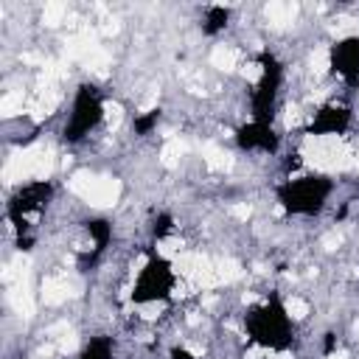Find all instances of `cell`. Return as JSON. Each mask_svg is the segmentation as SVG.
Returning <instances> with one entry per match:
<instances>
[{
	"instance_id": "obj_11",
	"label": "cell",
	"mask_w": 359,
	"mask_h": 359,
	"mask_svg": "<svg viewBox=\"0 0 359 359\" xmlns=\"http://www.w3.org/2000/svg\"><path fill=\"white\" fill-rule=\"evenodd\" d=\"M160 118H163V109H160V107H151V109L135 112V118H132V132H135L137 137H149V135L157 129Z\"/></svg>"
},
{
	"instance_id": "obj_8",
	"label": "cell",
	"mask_w": 359,
	"mask_h": 359,
	"mask_svg": "<svg viewBox=\"0 0 359 359\" xmlns=\"http://www.w3.org/2000/svg\"><path fill=\"white\" fill-rule=\"evenodd\" d=\"M353 123V109L339 104V101H328L323 107H317L306 123V135L311 137H339L351 129Z\"/></svg>"
},
{
	"instance_id": "obj_2",
	"label": "cell",
	"mask_w": 359,
	"mask_h": 359,
	"mask_svg": "<svg viewBox=\"0 0 359 359\" xmlns=\"http://www.w3.org/2000/svg\"><path fill=\"white\" fill-rule=\"evenodd\" d=\"M334 194V180L325 174H292L275 188L278 205L292 216H320Z\"/></svg>"
},
{
	"instance_id": "obj_6",
	"label": "cell",
	"mask_w": 359,
	"mask_h": 359,
	"mask_svg": "<svg viewBox=\"0 0 359 359\" xmlns=\"http://www.w3.org/2000/svg\"><path fill=\"white\" fill-rule=\"evenodd\" d=\"M233 140L238 146V151L244 154H278L280 151V132L275 123H261V121H244L236 126Z\"/></svg>"
},
{
	"instance_id": "obj_3",
	"label": "cell",
	"mask_w": 359,
	"mask_h": 359,
	"mask_svg": "<svg viewBox=\"0 0 359 359\" xmlns=\"http://www.w3.org/2000/svg\"><path fill=\"white\" fill-rule=\"evenodd\" d=\"M104 115H107V101H104L101 87L93 81L79 84L73 93V101H70V112L62 123V140L67 146L84 143L104 123Z\"/></svg>"
},
{
	"instance_id": "obj_7",
	"label": "cell",
	"mask_w": 359,
	"mask_h": 359,
	"mask_svg": "<svg viewBox=\"0 0 359 359\" xmlns=\"http://www.w3.org/2000/svg\"><path fill=\"white\" fill-rule=\"evenodd\" d=\"M328 67L345 87H359V34H345L328 45Z\"/></svg>"
},
{
	"instance_id": "obj_10",
	"label": "cell",
	"mask_w": 359,
	"mask_h": 359,
	"mask_svg": "<svg viewBox=\"0 0 359 359\" xmlns=\"http://www.w3.org/2000/svg\"><path fill=\"white\" fill-rule=\"evenodd\" d=\"M227 25H230V8L227 6H208L205 8V14H202V31L208 36L222 34Z\"/></svg>"
},
{
	"instance_id": "obj_12",
	"label": "cell",
	"mask_w": 359,
	"mask_h": 359,
	"mask_svg": "<svg viewBox=\"0 0 359 359\" xmlns=\"http://www.w3.org/2000/svg\"><path fill=\"white\" fill-rule=\"evenodd\" d=\"M168 356H171V359H196L185 345H174V348L168 351Z\"/></svg>"
},
{
	"instance_id": "obj_4",
	"label": "cell",
	"mask_w": 359,
	"mask_h": 359,
	"mask_svg": "<svg viewBox=\"0 0 359 359\" xmlns=\"http://www.w3.org/2000/svg\"><path fill=\"white\" fill-rule=\"evenodd\" d=\"M258 79L250 90V121L275 123L283 87V62L266 48L258 53Z\"/></svg>"
},
{
	"instance_id": "obj_5",
	"label": "cell",
	"mask_w": 359,
	"mask_h": 359,
	"mask_svg": "<svg viewBox=\"0 0 359 359\" xmlns=\"http://www.w3.org/2000/svg\"><path fill=\"white\" fill-rule=\"evenodd\" d=\"M177 283H180V278H177L174 264L165 255H149L129 286V300L135 306L168 303L174 297Z\"/></svg>"
},
{
	"instance_id": "obj_9",
	"label": "cell",
	"mask_w": 359,
	"mask_h": 359,
	"mask_svg": "<svg viewBox=\"0 0 359 359\" xmlns=\"http://www.w3.org/2000/svg\"><path fill=\"white\" fill-rule=\"evenodd\" d=\"M76 359H115V339L109 334H95L81 345Z\"/></svg>"
},
{
	"instance_id": "obj_1",
	"label": "cell",
	"mask_w": 359,
	"mask_h": 359,
	"mask_svg": "<svg viewBox=\"0 0 359 359\" xmlns=\"http://www.w3.org/2000/svg\"><path fill=\"white\" fill-rule=\"evenodd\" d=\"M244 334L250 345L272 353H283L294 345V320L278 292L266 294L244 311Z\"/></svg>"
}]
</instances>
